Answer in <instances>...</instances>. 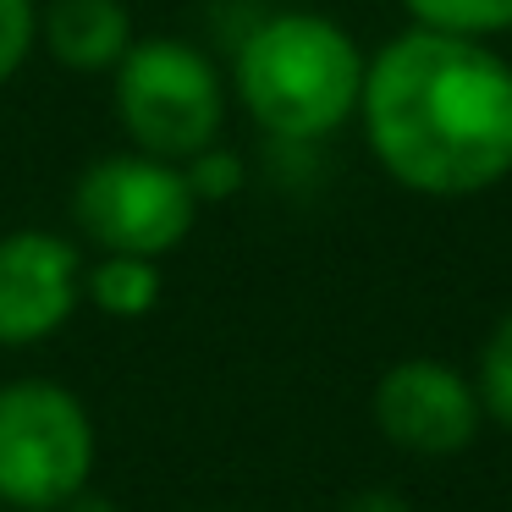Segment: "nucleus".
Segmentation results:
<instances>
[{"mask_svg":"<svg viewBox=\"0 0 512 512\" xmlns=\"http://www.w3.org/2000/svg\"><path fill=\"white\" fill-rule=\"evenodd\" d=\"M369 155L419 199H474L512 177V61L485 39L408 28L358 94Z\"/></svg>","mask_w":512,"mask_h":512,"instance_id":"obj_1","label":"nucleus"},{"mask_svg":"<svg viewBox=\"0 0 512 512\" xmlns=\"http://www.w3.org/2000/svg\"><path fill=\"white\" fill-rule=\"evenodd\" d=\"M369 56L325 12H276L237 50V100L281 144H320L358 116Z\"/></svg>","mask_w":512,"mask_h":512,"instance_id":"obj_2","label":"nucleus"},{"mask_svg":"<svg viewBox=\"0 0 512 512\" xmlns=\"http://www.w3.org/2000/svg\"><path fill=\"white\" fill-rule=\"evenodd\" d=\"M116 78V122L138 155L188 166L215 149L226 122V89L215 61L188 39H133Z\"/></svg>","mask_w":512,"mask_h":512,"instance_id":"obj_3","label":"nucleus"},{"mask_svg":"<svg viewBox=\"0 0 512 512\" xmlns=\"http://www.w3.org/2000/svg\"><path fill=\"white\" fill-rule=\"evenodd\" d=\"M94 419L56 380L0 386V501L12 512H61L94 474Z\"/></svg>","mask_w":512,"mask_h":512,"instance_id":"obj_4","label":"nucleus"},{"mask_svg":"<svg viewBox=\"0 0 512 512\" xmlns=\"http://www.w3.org/2000/svg\"><path fill=\"white\" fill-rule=\"evenodd\" d=\"M72 221L94 243V254H133V259H166L188 243L199 221L182 166L149 160L138 149L94 160L72 188Z\"/></svg>","mask_w":512,"mask_h":512,"instance_id":"obj_5","label":"nucleus"},{"mask_svg":"<svg viewBox=\"0 0 512 512\" xmlns=\"http://www.w3.org/2000/svg\"><path fill=\"white\" fill-rule=\"evenodd\" d=\"M375 424L413 457H452L485 424L474 375L441 358H402L375 380Z\"/></svg>","mask_w":512,"mask_h":512,"instance_id":"obj_6","label":"nucleus"},{"mask_svg":"<svg viewBox=\"0 0 512 512\" xmlns=\"http://www.w3.org/2000/svg\"><path fill=\"white\" fill-rule=\"evenodd\" d=\"M83 248L45 226L0 237V347H39L83 298Z\"/></svg>","mask_w":512,"mask_h":512,"instance_id":"obj_7","label":"nucleus"},{"mask_svg":"<svg viewBox=\"0 0 512 512\" xmlns=\"http://www.w3.org/2000/svg\"><path fill=\"white\" fill-rule=\"evenodd\" d=\"M39 39L67 72H116L133 50V12L122 0H50Z\"/></svg>","mask_w":512,"mask_h":512,"instance_id":"obj_8","label":"nucleus"},{"mask_svg":"<svg viewBox=\"0 0 512 512\" xmlns=\"http://www.w3.org/2000/svg\"><path fill=\"white\" fill-rule=\"evenodd\" d=\"M160 276L155 259H133V254H94L83 265V298L94 303L111 320H144L149 309L160 303Z\"/></svg>","mask_w":512,"mask_h":512,"instance_id":"obj_9","label":"nucleus"},{"mask_svg":"<svg viewBox=\"0 0 512 512\" xmlns=\"http://www.w3.org/2000/svg\"><path fill=\"white\" fill-rule=\"evenodd\" d=\"M413 28L430 34H457V39H501L512 34V0H402Z\"/></svg>","mask_w":512,"mask_h":512,"instance_id":"obj_10","label":"nucleus"},{"mask_svg":"<svg viewBox=\"0 0 512 512\" xmlns=\"http://www.w3.org/2000/svg\"><path fill=\"white\" fill-rule=\"evenodd\" d=\"M474 391H479V408H485L490 424L512 435V309L490 325L485 347H479V364H474Z\"/></svg>","mask_w":512,"mask_h":512,"instance_id":"obj_11","label":"nucleus"},{"mask_svg":"<svg viewBox=\"0 0 512 512\" xmlns=\"http://www.w3.org/2000/svg\"><path fill=\"white\" fill-rule=\"evenodd\" d=\"M39 45V0H0V83H12Z\"/></svg>","mask_w":512,"mask_h":512,"instance_id":"obj_12","label":"nucleus"},{"mask_svg":"<svg viewBox=\"0 0 512 512\" xmlns=\"http://www.w3.org/2000/svg\"><path fill=\"white\" fill-rule=\"evenodd\" d=\"M182 177H188L193 199H199V210H204V204H221V199H232V193H243V160L215 144V149H204V155H193L188 166H182Z\"/></svg>","mask_w":512,"mask_h":512,"instance_id":"obj_13","label":"nucleus"},{"mask_svg":"<svg viewBox=\"0 0 512 512\" xmlns=\"http://www.w3.org/2000/svg\"><path fill=\"white\" fill-rule=\"evenodd\" d=\"M342 512H408V501L397 490H358V496L342 501Z\"/></svg>","mask_w":512,"mask_h":512,"instance_id":"obj_14","label":"nucleus"},{"mask_svg":"<svg viewBox=\"0 0 512 512\" xmlns=\"http://www.w3.org/2000/svg\"><path fill=\"white\" fill-rule=\"evenodd\" d=\"M61 512H122V507H116V501L105 496V490H94V485H89V490H78V496H72Z\"/></svg>","mask_w":512,"mask_h":512,"instance_id":"obj_15","label":"nucleus"}]
</instances>
